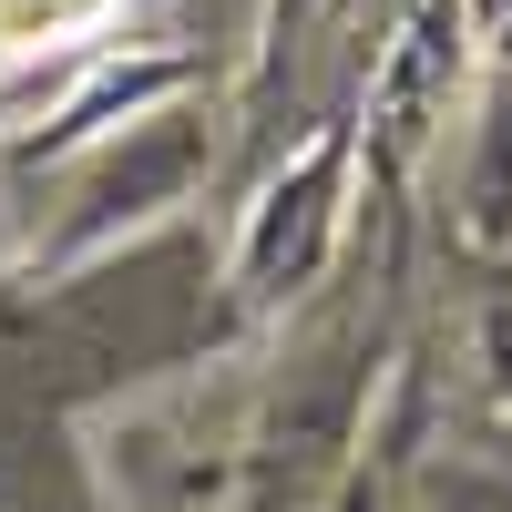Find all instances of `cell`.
<instances>
[{
	"label": "cell",
	"instance_id": "1",
	"mask_svg": "<svg viewBox=\"0 0 512 512\" xmlns=\"http://www.w3.org/2000/svg\"><path fill=\"white\" fill-rule=\"evenodd\" d=\"M113 0H0V52H41V41H82Z\"/></svg>",
	"mask_w": 512,
	"mask_h": 512
}]
</instances>
